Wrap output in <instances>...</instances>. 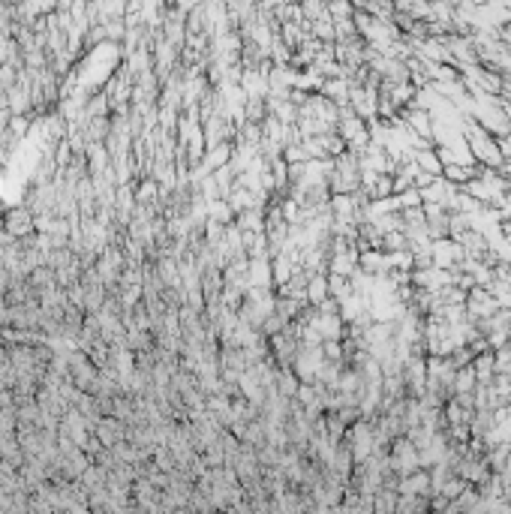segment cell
I'll list each match as a JSON object with an SVG mask.
<instances>
[{
    "mask_svg": "<svg viewBox=\"0 0 511 514\" xmlns=\"http://www.w3.org/2000/svg\"><path fill=\"white\" fill-rule=\"evenodd\" d=\"M34 226V220L27 217V211H15V213H10V232H27V229Z\"/></svg>",
    "mask_w": 511,
    "mask_h": 514,
    "instance_id": "cell-1",
    "label": "cell"
}]
</instances>
